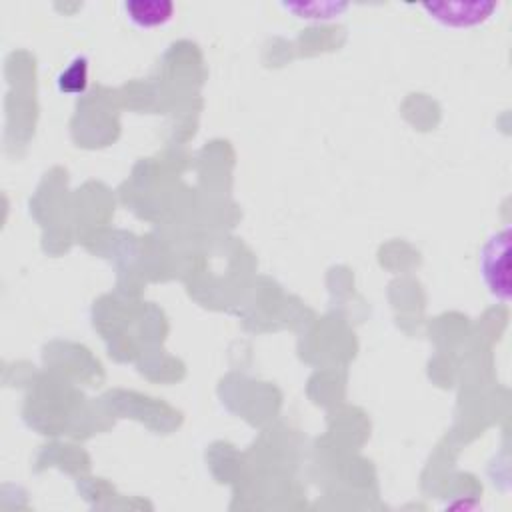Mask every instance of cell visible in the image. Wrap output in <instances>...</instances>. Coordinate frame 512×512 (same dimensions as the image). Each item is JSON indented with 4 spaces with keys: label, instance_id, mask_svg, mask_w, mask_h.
Here are the masks:
<instances>
[{
    "label": "cell",
    "instance_id": "cell-1",
    "mask_svg": "<svg viewBox=\"0 0 512 512\" xmlns=\"http://www.w3.org/2000/svg\"><path fill=\"white\" fill-rule=\"evenodd\" d=\"M480 278L488 294L502 302H510V226L494 232L480 250Z\"/></svg>",
    "mask_w": 512,
    "mask_h": 512
},
{
    "label": "cell",
    "instance_id": "cell-2",
    "mask_svg": "<svg viewBox=\"0 0 512 512\" xmlns=\"http://www.w3.org/2000/svg\"><path fill=\"white\" fill-rule=\"evenodd\" d=\"M418 8L428 16V20H432L442 28L470 30L490 22L500 10V2H484V0L426 2V4H418Z\"/></svg>",
    "mask_w": 512,
    "mask_h": 512
},
{
    "label": "cell",
    "instance_id": "cell-3",
    "mask_svg": "<svg viewBox=\"0 0 512 512\" xmlns=\"http://www.w3.org/2000/svg\"><path fill=\"white\" fill-rule=\"evenodd\" d=\"M120 10L134 28L156 30L172 22L176 6L170 0H124Z\"/></svg>",
    "mask_w": 512,
    "mask_h": 512
},
{
    "label": "cell",
    "instance_id": "cell-4",
    "mask_svg": "<svg viewBox=\"0 0 512 512\" xmlns=\"http://www.w3.org/2000/svg\"><path fill=\"white\" fill-rule=\"evenodd\" d=\"M286 14L304 22H332L340 18L350 4L340 0H312V2H280Z\"/></svg>",
    "mask_w": 512,
    "mask_h": 512
},
{
    "label": "cell",
    "instance_id": "cell-5",
    "mask_svg": "<svg viewBox=\"0 0 512 512\" xmlns=\"http://www.w3.org/2000/svg\"><path fill=\"white\" fill-rule=\"evenodd\" d=\"M90 60L86 54H76L58 74L56 90L66 96H82L88 90Z\"/></svg>",
    "mask_w": 512,
    "mask_h": 512
}]
</instances>
